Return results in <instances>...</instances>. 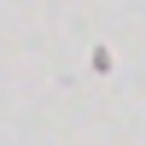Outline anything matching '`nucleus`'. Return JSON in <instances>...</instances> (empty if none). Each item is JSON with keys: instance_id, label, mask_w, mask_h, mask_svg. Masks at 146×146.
I'll return each instance as SVG.
<instances>
[]
</instances>
